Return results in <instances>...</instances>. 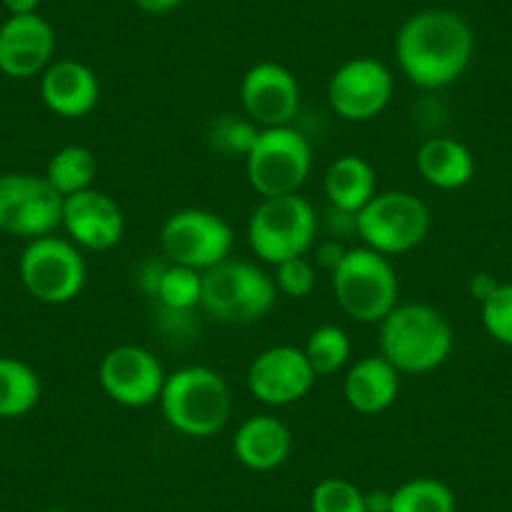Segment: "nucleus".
Returning a JSON list of instances; mask_svg holds the SVG:
<instances>
[{"label": "nucleus", "mask_w": 512, "mask_h": 512, "mask_svg": "<svg viewBox=\"0 0 512 512\" xmlns=\"http://www.w3.org/2000/svg\"><path fill=\"white\" fill-rule=\"evenodd\" d=\"M395 56L412 86L440 91L465 76L475 56V36L470 23L455 11L427 8L402 23Z\"/></svg>", "instance_id": "1"}, {"label": "nucleus", "mask_w": 512, "mask_h": 512, "mask_svg": "<svg viewBox=\"0 0 512 512\" xmlns=\"http://www.w3.org/2000/svg\"><path fill=\"white\" fill-rule=\"evenodd\" d=\"M455 332L432 304H397L379 322V354L400 374H427L450 359Z\"/></svg>", "instance_id": "2"}, {"label": "nucleus", "mask_w": 512, "mask_h": 512, "mask_svg": "<svg viewBox=\"0 0 512 512\" xmlns=\"http://www.w3.org/2000/svg\"><path fill=\"white\" fill-rule=\"evenodd\" d=\"M159 407L171 430L184 437H214L231 417V390L216 369L191 364L166 374Z\"/></svg>", "instance_id": "3"}, {"label": "nucleus", "mask_w": 512, "mask_h": 512, "mask_svg": "<svg viewBox=\"0 0 512 512\" xmlns=\"http://www.w3.org/2000/svg\"><path fill=\"white\" fill-rule=\"evenodd\" d=\"M334 302L357 324H379L400 304V279L390 256L354 246L332 269Z\"/></svg>", "instance_id": "4"}, {"label": "nucleus", "mask_w": 512, "mask_h": 512, "mask_svg": "<svg viewBox=\"0 0 512 512\" xmlns=\"http://www.w3.org/2000/svg\"><path fill=\"white\" fill-rule=\"evenodd\" d=\"M277 294L272 274L241 259H226L201 274V309L216 322H259L274 309Z\"/></svg>", "instance_id": "5"}, {"label": "nucleus", "mask_w": 512, "mask_h": 512, "mask_svg": "<svg viewBox=\"0 0 512 512\" xmlns=\"http://www.w3.org/2000/svg\"><path fill=\"white\" fill-rule=\"evenodd\" d=\"M319 219L312 201L302 194L262 199L246 224V241L262 262L277 264L304 256L317 241Z\"/></svg>", "instance_id": "6"}, {"label": "nucleus", "mask_w": 512, "mask_h": 512, "mask_svg": "<svg viewBox=\"0 0 512 512\" xmlns=\"http://www.w3.org/2000/svg\"><path fill=\"white\" fill-rule=\"evenodd\" d=\"M244 161L249 186L262 199L299 194L312 171V146L294 126L259 128Z\"/></svg>", "instance_id": "7"}, {"label": "nucleus", "mask_w": 512, "mask_h": 512, "mask_svg": "<svg viewBox=\"0 0 512 512\" xmlns=\"http://www.w3.org/2000/svg\"><path fill=\"white\" fill-rule=\"evenodd\" d=\"M364 246L384 256H400L417 249L430 234V209L410 191H377L354 216Z\"/></svg>", "instance_id": "8"}, {"label": "nucleus", "mask_w": 512, "mask_h": 512, "mask_svg": "<svg viewBox=\"0 0 512 512\" xmlns=\"http://www.w3.org/2000/svg\"><path fill=\"white\" fill-rule=\"evenodd\" d=\"M18 274L36 302L61 307L81 297L86 287V259L71 239L48 234L28 241L18 262Z\"/></svg>", "instance_id": "9"}, {"label": "nucleus", "mask_w": 512, "mask_h": 512, "mask_svg": "<svg viewBox=\"0 0 512 512\" xmlns=\"http://www.w3.org/2000/svg\"><path fill=\"white\" fill-rule=\"evenodd\" d=\"M234 246V231L219 214L206 209H179L161 226V249L171 264L209 272L226 262Z\"/></svg>", "instance_id": "10"}, {"label": "nucleus", "mask_w": 512, "mask_h": 512, "mask_svg": "<svg viewBox=\"0 0 512 512\" xmlns=\"http://www.w3.org/2000/svg\"><path fill=\"white\" fill-rule=\"evenodd\" d=\"M63 196L46 176L11 171L0 174V231L18 239H41L61 226Z\"/></svg>", "instance_id": "11"}, {"label": "nucleus", "mask_w": 512, "mask_h": 512, "mask_svg": "<svg viewBox=\"0 0 512 512\" xmlns=\"http://www.w3.org/2000/svg\"><path fill=\"white\" fill-rule=\"evenodd\" d=\"M164 382V364L151 349L139 344H118L108 349L98 364V384L103 395L128 410L156 405Z\"/></svg>", "instance_id": "12"}, {"label": "nucleus", "mask_w": 512, "mask_h": 512, "mask_svg": "<svg viewBox=\"0 0 512 512\" xmlns=\"http://www.w3.org/2000/svg\"><path fill=\"white\" fill-rule=\"evenodd\" d=\"M395 78L382 61L369 56L352 58L332 73L327 101L342 121L367 123L390 106Z\"/></svg>", "instance_id": "13"}, {"label": "nucleus", "mask_w": 512, "mask_h": 512, "mask_svg": "<svg viewBox=\"0 0 512 512\" xmlns=\"http://www.w3.org/2000/svg\"><path fill=\"white\" fill-rule=\"evenodd\" d=\"M317 379L304 349L292 344L264 349L246 369V387L251 397L267 407H289L304 400Z\"/></svg>", "instance_id": "14"}, {"label": "nucleus", "mask_w": 512, "mask_h": 512, "mask_svg": "<svg viewBox=\"0 0 512 512\" xmlns=\"http://www.w3.org/2000/svg\"><path fill=\"white\" fill-rule=\"evenodd\" d=\"M239 93L246 118L259 128L292 126L302 106L297 76L287 66L274 61L251 66L241 78Z\"/></svg>", "instance_id": "15"}, {"label": "nucleus", "mask_w": 512, "mask_h": 512, "mask_svg": "<svg viewBox=\"0 0 512 512\" xmlns=\"http://www.w3.org/2000/svg\"><path fill=\"white\" fill-rule=\"evenodd\" d=\"M61 226L78 249L108 251L123 239L126 216L106 191L86 189L63 199Z\"/></svg>", "instance_id": "16"}, {"label": "nucleus", "mask_w": 512, "mask_h": 512, "mask_svg": "<svg viewBox=\"0 0 512 512\" xmlns=\"http://www.w3.org/2000/svg\"><path fill=\"white\" fill-rule=\"evenodd\" d=\"M56 53V31L38 13L11 16L0 26V73L28 81L46 71Z\"/></svg>", "instance_id": "17"}, {"label": "nucleus", "mask_w": 512, "mask_h": 512, "mask_svg": "<svg viewBox=\"0 0 512 512\" xmlns=\"http://www.w3.org/2000/svg\"><path fill=\"white\" fill-rule=\"evenodd\" d=\"M41 98L56 116L76 121L98 106L101 83L98 76L81 61H53L41 73Z\"/></svg>", "instance_id": "18"}, {"label": "nucleus", "mask_w": 512, "mask_h": 512, "mask_svg": "<svg viewBox=\"0 0 512 512\" xmlns=\"http://www.w3.org/2000/svg\"><path fill=\"white\" fill-rule=\"evenodd\" d=\"M400 395V372L382 354H367L344 377V400L357 415L374 417L390 410Z\"/></svg>", "instance_id": "19"}, {"label": "nucleus", "mask_w": 512, "mask_h": 512, "mask_svg": "<svg viewBox=\"0 0 512 512\" xmlns=\"http://www.w3.org/2000/svg\"><path fill=\"white\" fill-rule=\"evenodd\" d=\"M234 457L251 472H272L292 455V432L279 417L254 415L236 430Z\"/></svg>", "instance_id": "20"}, {"label": "nucleus", "mask_w": 512, "mask_h": 512, "mask_svg": "<svg viewBox=\"0 0 512 512\" xmlns=\"http://www.w3.org/2000/svg\"><path fill=\"white\" fill-rule=\"evenodd\" d=\"M377 194V171L367 159L344 154L329 164L324 174V196L334 211L357 216Z\"/></svg>", "instance_id": "21"}, {"label": "nucleus", "mask_w": 512, "mask_h": 512, "mask_svg": "<svg viewBox=\"0 0 512 512\" xmlns=\"http://www.w3.org/2000/svg\"><path fill=\"white\" fill-rule=\"evenodd\" d=\"M417 171L430 186L440 191L465 189L475 176V156L462 141L450 136L427 139L417 149Z\"/></svg>", "instance_id": "22"}, {"label": "nucleus", "mask_w": 512, "mask_h": 512, "mask_svg": "<svg viewBox=\"0 0 512 512\" xmlns=\"http://www.w3.org/2000/svg\"><path fill=\"white\" fill-rule=\"evenodd\" d=\"M41 402V377L18 357H0V420H18Z\"/></svg>", "instance_id": "23"}, {"label": "nucleus", "mask_w": 512, "mask_h": 512, "mask_svg": "<svg viewBox=\"0 0 512 512\" xmlns=\"http://www.w3.org/2000/svg\"><path fill=\"white\" fill-rule=\"evenodd\" d=\"M98 174V161L88 146L71 144L58 149L46 166V181L66 199L78 191L93 189Z\"/></svg>", "instance_id": "24"}, {"label": "nucleus", "mask_w": 512, "mask_h": 512, "mask_svg": "<svg viewBox=\"0 0 512 512\" xmlns=\"http://www.w3.org/2000/svg\"><path fill=\"white\" fill-rule=\"evenodd\" d=\"M390 512H457V500L442 480L415 477L392 490Z\"/></svg>", "instance_id": "25"}, {"label": "nucleus", "mask_w": 512, "mask_h": 512, "mask_svg": "<svg viewBox=\"0 0 512 512\" xmlns=\"http://www.w3.org/2000/svg\"><path fill=\"white\" fill-rule=\"evenodd\" d=\"M302 349L317 377L337 374L352 357V342H349L347 332L337 324H322V327L314 329Z\"/></svg>", "instance_id": "26"}, {"label": "nucleus", "mask_w": 512, "mask_h": 512, "mask_svg": "<svg viewBox=\"0 0 512 512\" xmlns=\"http://www.w3.org/2000/svg\"><path fill=\"white\" fill-rule=\"evenodd\" d=\"M154 294L171 312H191L194 307H201V272L169 264L159 269Z\"/></svg>", "instance_id": "27"}, {"label": "nucleus", "mask_w": 512, "mask_h": 512, "mask_svg": "<svg viewBox=\"0 0 512 512\" xmlns=\"http://www.w3.org/2000/svg\"><path fill=\"white\" fill-rule=\"evenodd\" d=\"M309 512H367L364 490L344 477H324L314 485Z\"/></svg>", "instance_id": "28"}, {"label": "nucleus", "mask_w": 512, "mask_h": 512, "mask_svg": "<svg viewBox=\"0 0 512 512\" xmlns=\"http://www.w3.org/2000/svg\"><path fill=\"white\" fill-rule=\"evenodd\" d=\"M480 319L492 342L512 349V282L497 284L495 292L480 302Z\"/></svg>", "instance_id": "29"}, {"label": "nucleus", "mask_w": 512, "mask_h": 512, "mask_svg": "<svg viewBox=\"0 0 512 512\" xmlns=\"http://www.w3.org/2000/svg\"><path fill=\"white\" fill-rule=\"evenodd\" d=\"M256 136H259V126L254 121H241V118L224 116L214 123V131H211V144L216 151L226 156H241L246 159V154L254 146Z\"/></svg>", "instance_id": "30"}, {"label": "nucleus", "mask_w": 512, "mask_h": 512, "mask_svg": "<svg viewBox=\"0 0 512 512\" xmlns=\"http://www.w3.org/2000/svg\"><path fill=\"white\" fill-rule=\"evenodd\" d=\"M274 284L277 292L289 299H307L317 287V272L307 256H294L274 267Z\"/></svg>", "instance_id": "31"}, {"label": "nucleus", "mask_w": 512, "mask_h": 512, "mask_svg": "<svg viewBox=\"0 0 512 512\" xmlns=\"http://www.w3.org/2000/svg\"><path fill=\"white\" fill-rule=\"evenodd\" d=\"M136 8L149 16H166V13L176 11L184 0H134Z\"/></svg>", "instance_id": "32"}, {"label": "nucleus", "mask_w": 512, "mask_h": 512, "mask_svg": "<svg viewBox=\"0 0 512 512\" xmlns=\"http://www.w3.org/2000/svg\"><path fill=\"white\" fill-rule=\"evenodd\" d=\"M500 282H495V279L490 277V274H475L470 282V294L477 299V302H485L487 297H490L492 292H495V287Z\"/></svg>", "instance_id": "33"}, {"label": "nucleus", "mask_w": 512, "mask_h": 512, "mask_svg": "<svg viewBox=\"0 0 512 512\" xmlns=\"http://www.w3.org/2000/svg\"><path fill=\"white\" fill-rule=\"evenodd\" d=\"M364 500H367V512H390L392 492H364Z\"/></svg>", "instance_id": "34"}, {"label": "nucleus", "mask_w": 512, "mask_h": 512, "mask_svg": "<svg viewBox=\"0 0 512 512\" xmlns=\"http://www.w3.org/2000/svg\"><path fill=\"white\" fill-rule=\"evenodd\" d=\"M6 11L11 16H28V13H38V6H41V0H0Z\"/></svg>", "instance_id": "35"}, {"label": "nucleus", "mask_w": 512, "mask_h": 512, "mask_svg": "<svg viewBox=\"0 0 512 512\" xmlns=\"http://www.w3.org/2000/svg\"><path fill=\"white\" fill-rule=\"evenodd\" d=\"M43 512H61V510H43Z\"/></svg>", "instance_id": "36"}]
</instances>
